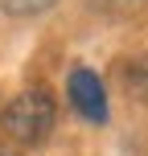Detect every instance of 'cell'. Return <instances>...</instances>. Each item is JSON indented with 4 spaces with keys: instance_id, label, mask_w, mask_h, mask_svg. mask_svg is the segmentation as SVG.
Wrapping results in <instances>:
<instances>
[{
    "instance_id": "cell-1",
    "label": "cell",
    "mask_w": 148,
    "mask_h": 156,
    "mask_svg": "<svg viewBox=\"0 0 148 156\" xmlns=\"http://www.w3.org/2000/svg\"><path fill=\"white\" fill-rule=\"evenodd\" d=\"M54 119H58V107L49 99V90L33 86V90H21L16 99H8L4 115H0V127L16 144H41L54 132Z\"/></svg>"
},
{
    "instance_id": "cell-2",
    "label": "cell",
    "mask_w": 148,
    "mask_h": 156,
    "mask_svg": "<svg viewBox=\"0 0 148 156\" xmlns=\"http://www.w3.org/2000/svg\"><path fill=\"white\" fill-rule=\"evenodd\" d=\"M66 94H70V107L91 123H103L107 119V90H103V78L86 66L70 70V82H66Z\"/></svg>"
},
{
    "instance_id": "cell-3",
    "label": "cell",
    "mask_w": 148,
    "mask_h": 156,
    "mask_svg": "<svg viewBox=\"0 0 148 156\" xmlns=\"http://www.w3.org/2000/svg\"><path fill=\"white\" fill-rule=\"evenodd\" d=\"M119 82L132 99H148V54H136V58H124L119 62Z\"/></svg>"
},
{
    "instance_id": "cell-4",
    "label": "cell",
    "mask_w": 148,
    "mask_h": 156,
    "mask_svg": "<svg viewBox=\"0 0 148 156\" xmlns=\"http://www.w3.org/2000/svg\"><path fill=\"white\" fill-rule=\"evenodd\" d=\"M86 4L99 16H132V12H140L148 0H86Z\"/></svg>"
},
{
    "instance_id": "cell-5",
    "label": "cell",
    "mask_w": 148,
    "mask_h": 156,
    "mask_svg": "<svg viewBox=\"0 0 148 156\" xmlns=\"http://www.w3.org/2000/svg\"><path fill=\"white\" fill-rule=\"evenodd\" d=\"M58 0H0V8H4L8 16H41L49 12Z\"/></svg>"
}]
</instances>
